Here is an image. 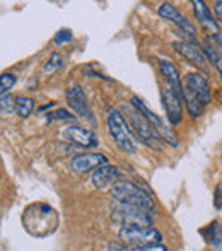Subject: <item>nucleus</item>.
<instances>
[{
    "label": "nucleus",
    "instance_id": "b1692460",
    "mask_svg": "<svg viewBox=\"0 0 222 251\" xmlns=\"http://www.w3.org/2000/svg\"><path fill=\"white\" fill-rule=\"evenodd\" d=\"M47 118H48V122H53V120H74V116H72V113H69L67 109H56V111L53 113H48L47 115Z\"/></svg>",
    "mask_w": 222,
    "mask_h": 251
},
{
    "label": "nucleus",
    "instance_id": "0eeeda50",
    "mask_svg": "<svg viewBox=\"0 0 222 251\" xmlns=\"http://www.w3.org/2000/svg\"><path fill=\"white\" fill-rule=\"evenodd\" d=\"M106 164H108V157L104 154H99V152H86V154L74 155L72 161H70V169L74 173L84 175V173H89L93 169H99Z\"/></svg>",
    "mask_w": 222,
    "mask_h": 251
},
{
    "label": "nucleus",
    "instance_id": "5701e85b",
    "mask_svg": "<svg viewBox=\"0 0 222 251\" xmlns=\"http://www.w3.org/2000/svg\"><path fill=\"white\" fill-rule=\"evenodd\" d=\"M63 65V58L60 53H53V55L50 56V60H48V63L45 65V72H53V70L60 69V67Z\"/></svg>",
    "mask_w": 222,
    "mask_h": 251
},
{
    "label": "nucleus",
    "instance_id": "bb28decb",
    "mask_svg": "<svg viewBox=\"0 0 222 251\" xmlns=\"http://www.w3.org/2000/svg\"><path fill=\"white\" fill-rule=\"evenodd\" d=\"M132 251H169L164 245H147L139 246V248H132Z\"/></svg>",
    "mask_w": 222,
    "mask_h": 251
},
{
    "label": "nucleus",
    "instance_id": "1a4fd4ad",
    "mask_svg": "<svg viewBox=\"0 0 222 251\" xmlns=\"http://www.w3.org/2000/svg\"><path fill=\"white\" fill-rule=\"evenodd\" d=\"M163 94L164 109H166L168 120L171 125H179L183 120V96L171 89V87H163L161 91Z\"/></svg>",
    "mask_w": 222,
    "mask_h": 251
},
{
    "label": "nucleus",
    "instance_id": "cd10ccee",
    "mask_svg": "<svg viewBox=\"0 0 222 251\" xmlns=\"http://www.w3.org/2000/svg\"><path fill=\"white\" fill-rule=\"evenodd\" d=\"M108 251H132V248H128L126 245H122V243L111 241L108 243Z\"/></svg>",
    "mask_w": 222,
    "mask_h": 251
},
{
    "label": "nucleus",
    "instance_id": "2eb2a0df",
    "mask_svg": "<svg viewBox=\"0 0 222 251\" xmlns=\"http://www.w3.org/2000/svg\"><path fill=\"white\" fill-rule=\"evenodd\" d=\"M200 48H202V53L205 55V58L216 67L217 74H219V77L222 80V50H219V48L212 43V40H209V38L203 40V43Z\"/></svg>",
    "mask_w": 222,
    "mask_h": 251
},
{
    "label": "nucleus",
    "instance_id": "6ab92c4d",
    "mask_svg": "<svg viewBox=\"0 0 222 251\" xmlns=\"http://www.w3.org/2000/svg\"><path fill=\"white\" fill-rule=\"evenodd\" d=\"M33 109H34V100L26 98V96L16 98V111L21 118H27V116L33 113Z\"/></svg>",
    "mask_w": 222,
    "mask_h": 251
},
{
    "label": "nucleus",
    "instance_id": "ddd939ff",
    "mask_svg": "<svg viewBox=\"0 0 222 251\" xmlns=\"http://www.w3.org/2000/svg\"><path fill=\"white\" fill-rule=\"evenodd\" d=\"M120 181V171L115 166H103V168L96 169L93 175V185L98 190H104L111 185H116Z\"/></svg>",
    "mask_w": 222,
    "mask_h": 251
},
{
    "label": "nucleus",
    "instance_id": "aec40b11",
    "mask_svg": "<svg viewBox=\"0 0 222 251\" xmlns=\"http://www.w3.org/2000/svg\"><path fill=\"white\" fill-rule=\"evenodd\" d=\"M156 132H157V135H159L161 142H166V144H169V146H171V147H174V149L179 146L178 137H176V133L173 132L171 128H168V126L164 125V123L159 126V128L156 130Z\"/></svg>",
    "mask_w": 222,
    "mask_h": 251
},
{
    "label": "nucleus",
    "instance_id": "c85d7f7f",
    "mask_svg": "<svg viewBox=\"0 0 222 251\" xmlns=\"http://www.w3.org/2000/svg\"><path fill=\"white\" fill-rule=\"evenodd\" d=\"M214 14H216L217 24H222V0H216L214 2Z\"/></svg>",
    "mask_w": 222,
    "mask_h": 251
},
{
    "label": "nucleus",
    "instance_id": "a878e982",
    "mask_svg": "<svg viewBox=\"0 0 222 251\" xmlns=\"http://www.w3.org/2000/svg\"><path fill=\"white\" fill-rule=\"evenodd\" d=\"M219 239H221V234L217 232V222H212V224L209 226V241L212 243V245H219Z\"/></svg>",
    "mask_w": 222,
    "mask_h": 251
},
{
    "label": "nucleus",
    "instance_id": "412c9836",
    "mask_svg": "<svg viewBox=\"0 0 222 251\" xmlns=\"http://www.w3.org/2000/svg\"><path fill=\"white\" fill-rule=\"evenodd\" d=\"M14 84H16V75H12V74H2L0 75V98L5 96L14 87Z\"/></svg>",
    "mask_w": 222,
    "mask_h": 251
},
{
    "label": "nucleus",
    "instance_id": "f3484780",
    "mask_svg": "<svg viewBox=\"0 0 222 251\" xmlns=\"http://www.w3.org/2000/svg\"><path fill=\"white\" fill-rule=\"evenodd\" d=\"M132 106L137 109V111L140 113V115H144V116H146V118L150 122V125H152L156 130L159 128L161 125H163V122H161V118H159V116H157L156 113H154L152 109H150L149 106L146 104V102H144L142 100H140L139 96H133V98H132Z\"/></svg>",
    "mask_w": 222,
    "mask_h": 251
},
{
    "label": "nucleus",
    "instance_id": "9b49d317",
    "mask_svg": "<svg viewBox=\"0 0 222 251\" xmlns=\"http://www.w3.org/2000/svg\"><path fill=\"white\" fill-rule=\"evenodd\" d=\"M173 48L186 60V62L193 63V65H198V67H205V55L202 53V48L197 47L193 43H188V41H174L173 43Z\"/></svg>",
    "mask_w": 222,
    "mask_h": 251
},
{
    "label": "nucleus",
    "instance_id": "f8f14e48",
    "mask_svg": "<svg viewBox=\"0 0 222 251\" xmlns=\"http://www.w3.org/2000/svg\"><path fill=\"white\" fill-rule=\"evenodd\" d=\"M192 5H193V12H195V19L198 21L200 26L205 27L209 33H212V36L214 34H219V24L214 19L207 3L202 2V0H195V2H192Z\"/></svg>",
    "mask_w": 222,
    "mask_h": 251
},
{
    "label": "nucleus",
    "instance_id": "a211bd4d",
    "mask_svg": "<svg viewBox=\"0 0 222 251\" xmlns=\"http://www.w3.org/2000/svg\"><path fill=\"white\" fill-rule=\"evenodd\" d=\"M157 12H159V16L163 17V19L171 21V23H174L178 27H181L183 23L186 21V17L181 16V12H179V10L169 2L161 3V7H159V10H157Z\"/></svg>",
    "mask_w": 222,
    "mask_h": 251
},
{
    "label": "nucleus",
    "instance_id": "9d476101",
    "mask_svg": "<svg viewBox=\"0 0 222 251\" xmlns=\"http://www.w3.org/2000/svg\"><path fill=\"white\" fill-rule=\"evenodd\" d=\"M183 86H186L193 94H195V98L202 102L203 108L212 102V94H210L209 82H207V79L202 75V74H198V72L188 74V75L185 77V84H183Z\"/></svg>",
    "mask_w": 222,
    "mask_h": 251
},
{
    "label": "nucleus",
    "instance_id": "4be33fe9",
    "mask_svg": "<svg viewBox=\"0 0 222 251\" xmlns=\"http://www.w3.org/2000/svg\"><path fill=\"white\" fill-rule=\"evenodd\" d=\"M10 94H5V96L0 98V113H5V115H10V113L16 109V102Z\"/></svg>",
    "mask_w": 222,
    "mask_h": 251
},
{
    "label": "nucleus",
    "instance_id": "dca6fc26",
    "mask_svg": "<svg viewBox=\"0 0 222 251\" xmlns=\"http://www.w3.org/2000/svg\"><path fill=\"white\" fill-rule=\"evenodd\" d=\"M183 102L186 104V109H188V113H190L192 118H200V116L203 115L202 102L197 100L195 94H193L186 86H183Z\"/></svg>",
    "mask_w": 222,
    "mask_h": 251
},
{
    "label": "nucleus",
    "instance_id": "f257e3e1",
    "mask_svg": "<svg viewBox=\"0 0 222 251\" xmlns=\"http://www.w3.org/2000/svg\"><path fill=\"white\" fill-rule=\"evenodd\" d=\"M111 195L113 200L122 201V203L126 205H133V207H139L146 212H150V214L156 210V205H154L150 193H147L140 186L133 185L132 181H118L116 185H113Z\"/></svg>",
    "mask_w": 222,
    "mask_h": 251
},
{
    "label": "nucleus",
    "instance_id": "393cba45",
    "mask_svg": "<svg viewBox=\"0 0 222 251\" xmlns=\"http://www.w3.org/2000/svg\"><path fill=\"white\" fill-rule=\"evenodd\" d=\"M70 40H72V31L70 29H60L58 33H56L53 41H55V45H63Z\"/></svg>",
    "mask_w": 222,
    "mask_h": 251
},
{
    "label": "nucleus",
    "instance_id": "6e6552de",
    "mask_svg": "<svg viewBox=\"0 0 222 251\" xmlns=\"http://www.w3.org/2000/svg\"><path fill=\"white\" fill-rule=\"evenodd\" d=\"M62 137L65 140H69V142L82 147V149H91V147L99 146V140H98L96 133L87 128H82V126H77V125L65 126V128L62 130Z\"/></svg>",
    "mask_w": 222,
    "mask_h": 251
},
{
    "label": "nucleus",
    "instance_id": "f03ea898",
    "mask_svg": "<svg viewBox=\"0 0 222 251\" xmlns=\"http://www.w3.org/2000/svg\"><path fill=\"white\" fill-rule=\"evenodd\" d=\"M108 130H110V135L113 137L115 144L126 154H133L137 151V140L133 137L132 130L128 128L123 115L116 108H108V116H106Z\"/></svg>",
    "mask_w": 222,
    "mask_h": 251
},
{
    "label": "nucleus",
    "instance_id": "4468645a",
    "mask_svg": "<svg viewBox=\"0 0 222 251\" xmlns=\"http://www.w3.org/2000/svg\"><path fill=\"white\" fill-rule=\"evenodd\" d=\"M159 69H161V72H163V75L168 79L169 87H171L174 93H178V94H181V96H183L181 77H179L178 69L173 65V62H169V60H159Z\"/></svg>",
    "mask_w": 222,
    "mask_h": 251
},
{
    "label": "nucleus",
    "instance_id": "7ed1b4c3",
    "mask_svg": "<svg viewBox=\"0 0 222 251\" xmlns=\"http://www.w3.org/2000/svg\"><path fill=\"white\" fill-rule=\"evenodd\" d=\"M111 221L113 224L122 226V227H132V226H140V227H149L152 224V215L150 212H146L133 205H126L122 201H111Z\"/></svg>",
    "mask_w": 222,
    "mask_h": 251
},
{
    "label": "nucleus",
    "instance_id": "39448f33",
    "mask_svg": "<svg viewBox=\"0 0 222 251\" xmlns=\"http://www.w3.org/2000/svg\"><path fill=\"white\" fill-rule=\"evenodd\" d=\"M126 113H128V120L132 123L133 130H135V135L142 140L144 144H147L149 147H154V149H161V139L157 135L156 128L150 125V122L146 118L144 115H140L133 106H128L126 108Z\"/></svg>",
    "mask_w": 222,
    "mask_h": 251
},
{
    "label": "nucleus",
    "instance_id": "20e7f679",
    "mask_svg": "<svg viewBox=\"0 0 222 251\" xmlns=\"http://www.w3.org/2000/svg\"><path fill=\"white\" fill-rule=\"evenodd\" d=\"M123 245H130L133 248L147 245H161L163 234L156 227H140V226H132V227H122L118 232Z\"/></svg>",
    "mask_w": 222,
    "mask_h": 251
},
{
    "label": "nucleus",
    "instance_id": "423d86ee",
    "mask_svg": "<svg viewBox=\"0 0 222 251\" xmlns=\"http://www.w3.org/2000/svg\"><path fill=\"white\" fill-rule=\"evenodd\" d=\"M67 102H69V106L72 108V111L75 113L77 116H80V118L87 120V122H91V123H96L93 109H91L89 102H87L86 93H84V89L80 86L74 84V86H70L69 89H67Z\"/></svg>",
    "mask_w": 222,
    "mask_h": 251
}]
</instances>
